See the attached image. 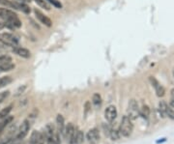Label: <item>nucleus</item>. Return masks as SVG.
<instances>
[{
    "instance_id": "obj_1",
    "label": "nucleus",
    "mask_w": 174,
    "mask_h": 144,
    "mask_svg": "<svg viewBox=\"0 0 174 144\" xmlns=\"http://www.w3.org/2000/svg\"><path fill=\"white\" fill-rule=\"evenodd\" d=\"M133 130H134V125L132 123V120L127 115L124 116L121 120V124H120L118 130L120 134L125 137H129L132 134V133H133Z\"/></svg>"
},
{
    "instance_id": "obj_2",
    "label": "nucleus",
    "mask_w": 174,
    "mask_h": 144,
    "mask_svg": "<svg viewBox=\"0 0 174 144\" xmlns=\"http://www.w3.org/2000/svg\"><path fill=\"white\" fill-rule=\"evenodd\" d=\"M0 42L7 47H16L19 45V40L11 33H0Z\"/></svg>"
},
{
    "instance_id": "obj_3",
    "label": "nucleus",
    "mask_w": 174,
    "mask_h": 144,
    "mask_svg": "<svg viewBox=\"0 0 174 144\" xmlns=\"http://www.w3.org/2000/svg\"><path fill=\"white\" fill-rule=\"evenodd\" d=\"M127 116L130 118L132 121L136 120L137 117L139 116V104H137L136 100H131L129 103L128 110H127Z\"/></svg>"
},
{
    "instance_id": "obj_4",
    "label": "nucleus",
    "mask_w": 174,
    "mask_h": 144,
    "mask_svg": "<svg viewBox=\"0 0 174 144\" xmlns=\"http://www.w3.org/2000/svg\"><path fill=\"white\" fill-rule=\"evenodd\" d=\"M30 130V122L29 120H24L22 125L19 126V133H17V139H23L24 137L27 136L28 131Z\"/></svg>"
},
{
    "instance_id": "obj_5",
    "label": "nucleus",
    "mask_w": 174,
    "mask_h": 144,
    "mask_svg": "<svg viewBox=\"0 0 174 144\" xmlns=\"http://www.w3.org/2000/svg\"><path fill=\"white\" fill-rule=\"evenodd\" d=\"M46 136H44V134H42L41 131H33L31 137H30V143L31 144H44Z\"/></svg>"
},
{
    "instance_id": "obj_6",
    "label": "nucleus",
    "mask_w": 174,
    "mask_h": 144,
    "mask_svg": "<svg viewBox=\"0 0 174 144\" xmlns=\"http://www.w3.org/2000/svg\"><path fill=\"white\" fill-rule=\"evenodd\" d=\"M104 117L106 121L109 123H112L117 117V109L114 106H109L104 110Z\"/></svg>"
},
{
    "instance_id": "obj_7",
    "label": "nucleus",
    "mask_w": 174,
    "mask_h": 144,
    "mask_svg": "<svg viewBox=\"0 0 174 144\" xmlns=\"http://www.w3.org/2000/svg\"><path fill=\"white\" fill-rule=\"evenodd\" d=\"M86 138L90 142V144H97L100 140V133L98 129H91L86 134Z\"/></svg>"
},
{
    "instance_id": "obj_8",
    "label": "nucleus",
    "mask_w": 174,
    "mask_h": 144,
    "mask_svg": "<svg viewBox=\"0 0 174 144\" xmlns=\"http://www.w3.org/2000/svg\"><path fill=\"white\" fill-rule=\"evenodd\" d=\"M17 15L15 13L14 11L9 10V9H4V8H0V19H4V20H9L13 17H17Z\"/></svg>"
},
{
    "instance_id": "obj_9",
    "label": "nucleus",
    "mask_w": 174,
    "mask_h": 144,
    "mask_svg": "<svg viewBox=\"0 0 174 144\" xmlns=\"http://www.w3.org/2000/svg\"><path fill=\"white\" fill-rule=\"evenodd\" d=\"M150 82H151V84L155 87L156 89V93H157V96L158 97H163L164 95V93H166V90H164V86L161 85L160 83L158 82V80L155 79V77H150Z\"/></svg>"
},
{
    "instance_id": "obj_10",
    "label": "nucleus",
    "mask_w": 174,
    "mask_h": 144,
    "mask_svg": "<svg viewBox=\"0 0 174 144\" xmlns=\"http://www.w3.org/2000/svg\"><path fill=\"white\" fill-rule=\"evenodd\" d=\"M34 13L36 15V17H37V19L40 20V22L43 23V24L45 25H47V27H50V26L52 25V19H49L47 16H45V15L42 13L41 11H39L37 10V9H35L34 10Z\"/></svg>"
},
{
    "instance_id": "obj_11",
    "label": "nucleus",
    "mask_w": 174,
    "mask_h": 144,
    "mask_svg": "<svg viewBox=\"0 0 174 144\" xmlns=\"http://www.w3.org/2000/svg\"><path fill=\"white\" fill-rule=\"evenodd\" d=\"M84 140V134L81 131H74L72 138L70 139V144H81Z\"/></svg>"
},
{
    "instance_id": "obj_12",
    "label": "nucleus",
    "mask_w": 174,
    "mask_h": 144,
    "mask_svg": "<svg viewBox=\"0 0 174 144\" xmlns=\"http://www.w3.org/2000/svg\"><path fill=\"white\" fill-rule=\"evenodd\" d=\"M14 51L16 54H17L22 58H25V59H27L31 56V52H30L27 49H24V47H14Z\"/></svg>"
},
{
    "instance_id": "obj_13",
    "label": "nucleus",
    "mask_w": 174,
    "mask_h": 144,
    "mask_svg": "<svg viewBox=\"0 0 174 144\" xmlns=\"http://www.w3.org/2000/svg\"><path fill=\"white\" fill-rule=\"evenodd\" d=\"M74 131H76V129H74V125L72 124V123H69L67 126H65L64 131H63V136H64L65 138H67L69 141H70V139L72 138Z\"/></svg>"
},
{
    "instance_id": "obj_14",
    "label": "nucleus",
    "mask_w": 174,
    "mask_h": 144,
    "mask_svg": "<svg viewBox=\"0 0 174 144\" xmlns=\"http://www.w3.org/2000/svg\"><path fill=\"white\" fill-rule=\"evenodd\" d=\"M159 113H160L161 118L167 116V104L164 101H161L159 103Z\"/></svg>"
},
{
    "instance_id": "obj_15",
    "label": "nucleus",
    "mask_w": 174,
    "mask_h": 144,
    "mask_svg": "<svg viewBox=\"0 0 174 144\" xmlns=\"http://www.w3.org/2000/svg\"><path fill=\"white\" fill-rule=\"evenodd\" d=\"M56 123H57L58 126V131L60 134H63V131H64L65 129V125H64V117L62 115H57V118H56Z\"/></svg>"
},
{
    "instance_id": "obj_16",
    "label": "nucleus",
    "mask_w": 174,
    "mask_h": 144,
    "mask_svg": "<svg viewBox=\"0 0 174 144\" xmlns=\"http://www.w3.org/2000/svg\"><path fill=\"white\" fill-rule=\"evenodd\" d=\"M47 144H61V140L58 134H53L52 136L47 138Z\"/></svg>"
},
{
    "instance_id": "obj_17",
    "label": "nucleus",
    "mask_w": 174,
    "mask_h": 144,
    "mask_svg": "<svg viewBox=\"0 0 174 144\" xmlns=\"http://www.w3.org/2000/svg\"><path fill=\"white\" fill-rule=\"evenodd\" d=\"M13 120H14V116H9L8 115L7 117H5L4 121L0 123V133H1V131L4 130V129L7 127L9 124H11Z\"/></svg>"
},
{
    "instance_id": "obj_18",
    "label": "nucleus",
    "mask_w": 174,
    "mask_h": 144,
    "mask_svg": "<svg viewBox=\"0 0 174 144\" xmlns=\"http://www.w3.org/2000/svg\"><path fill=\"white\" fill-rule=\"evenodd\" d=\"M0 5L5 6V7H8V8H12V9H17V10L19 9L17 6V3L11 1V0H0Z\"/></svg>"
},
{
    "instance_id": "obj_19",
    "label": "nucleus",
    "mask_w": 174,
    "mask_h": 144,
    "mask_svg": "<svg viewBox=\"0 0 174 144\" xmlns=\"http://www.w3.org/2000/svg\"><path fill=\"white\" fill-rule=\"evenodd\" d=\"M139 115L142 116L144 119H148L150 116V109L148 106H143L139 109Z\"/></svg>"
},
{
    "instance_id": "obj_20",
    "label": "nucleus",
    "mask_w": 174,
    "mask_h": 144,
    "mask_svg": "<svg viewBox=\"0 0 174 144\" xmlns=\"http://www.w3.org/2000/svg\"><path fill=\"white\" fill-rule=\"evenodd\" d=\"M15 69V64H13L12 62L7 63V64H3L0 65V72H9Z\"/></svg>"
},
{
    "instance_id": "obj_21",
    "label": "nucleus",
    "mask_w": 174,
    "mask_h": 144,
    "mask_svg": "<svg viewBox=\"0 0 174 144\" xmlns=\"http://www.w3.org/2000/svg\"><path fill=\"white\" fill-rule=\"evenodd\" d=\"M102 97H101V95L99 94V93H95L94 95H93V97H92V102H93V104H95L96 106H100L101 104H102Z\"/></svg>"
},
{
    "instance_id": "obj_22",
    "label": "nucleus",
    "mask_w": 174,
    "mask_h": 144,
    "mask_svg": "<svg viewBox=\"0 0 174 144\" xmlns=\"http://www.w3.org/2000/svg\"><path fill=\"white\" fill-rule=\"evenodd\" d=\"M45 134H44V136H46V138H47V137H49L50 136H52L53 134V131H54V128H53V126L52 124H47V127L46 129H45Z\"/></svg>"
},
{
    "instance_id": "obj_23",
    "label": "nucleus",
    "mask_w": 174,
    "mask_h": 144,
    "mask_svg": "<svg viewBox=\"0 0 174 144\" xmlns=\"http://www.w3.org/2000/svg\"><path fill=\"white\" fill-rule=\"evenodd\" d=\"M11 82H12V77H11L6 76V77H1V79H0V88H2V87L10 84Z\"/></svg>"
},
{
    "instance_id": "obj_24",
    "label": "nucleus",
    "mask_w": 174,
    "mask_h": 144,
    "mask_svg": "<svg viewBox=\"0 0 174 144\" xmlns=\"http://www.w3.org/2000/svg\"><path fill=\"white\" fill-rule=\"evenodd\" d=\"M16 3H17V2H16ZM17 8H19V10L22 11L23 13H25V14H30V8L28 7L27 5L25 4V3H23V2L17 3Z\"/></svg>"
},
{
    "instance_id": "obj_25",
    "label": "nucleus",
    "mask_w": 174,
    "mask_h": 144,
    "mask_svg": "<svg viewBox=\"0 0 174 144\" xmlns=\"http://www.w3.org/2000/svg\"><path fill=\"white\" fill-rule=\"evenodd\" d=\"M167 116L174 120V102H170V104L167 106Z\"/></svg>"
},
{
    "instance_id": "obj_26",
    "label": "nucleus",
    "mask_w": 174,
    "mask_h": 144,
    "mask_svg": "<svg viewBox=\"0 0 174 144\" xmlns=\"http://www.w3.org/2000/svg\"><path fill=\"white\" fill-rule=\"evenodd\" d=\"M12 109H13V106H9L5 109H3L1 111H0V119H3L5 117H7L9 115V113L12 111Z\"/></svg>"
},
{
    "instance_id": "obj_27",
    "label": "nucleus",
    "mask_w": 174,
    "mask_h": 144,
    "mask_svg": "<svg viewBox=\"0 0 174 144\" xmlns=\"http://www.w3.org/2000/svg\"><path fill=\"white\" fill-rule=\"evenodd\" d=\"M35 2L37 3V4H38L39 6H40V7L46 9L47 11H49V10H50L49 5L47 4V2L46 1V0H35Z\"/></svg>"
},
{
    "instance_id": "obj_28",
    "label": "nucleus",
    "mask_w": 174,
    "mask_h": 144,
    "mask_svg": "<svg viewBox=\"0 0 174 144\" xmlns=\"http://www.w3.org/2000/svg\"><path fill=\"white\" fill-rule=\"evenodd\" d=\"M120 133H119V131H117V130H114V129H111L110 130V133H109V136L111 137V139L112 140H117L120 137Z\"/></svg>"
},
{
    "instance_id": "obj_29",
    "label": "nucleus",
    "mask_w": 174,
    "mask_h": 144,
    "mask_svg": "<svg viewBox=\"0 0 174 144\" xmlns=\"http://www.w3.org/2000/svg\"><path fill=\"white\" fill-rule=\"evenodd\" d=\"M12 62V57L9 55H0V65Z\"/></svg>"
},
{
    "instance_id": "obj_30",
    "label": "nucleus",
    "mask_w": 174,
    "mask_h": 144,
    "mask_svg": "<svg viewBox=\"0 0 174 144\" xmlns=\"http://www.w3.org/2000/svg\"><path fill=\"white\" fill-rule=\"evenodd\" d=\"M9 95H10V91H3L0 93V104H1L3 101H5L6 99L9 97Z\"/></svg>"
},
{
    "instance_id": "obj_31",
    "label": "nucleus",
    "mask_w": 174,
    "mask_h": 144,
    "mask_svg": "<svg viewBox=\"0 0 174 144\" xmlns=\"http://www.w3.org/2000/svg\"><path fill=\"white\" fill-rule=\"evenodd\" d=\"M49 3H52V4L54 6V7H56L57 9H61L62 8V4L60 3L58 0H47Z\"/></svg>"
},
{
    "instance_id": "obj_32",
    "label": "nucleus",
    "mask_w": 174,
    "mask_h": 144,
    "mask_svg": "<svg viewBox=\"0 0 174 144\" xmlns=\"http://www.w3.org/2000/svg\"><path fill=\"white\" fill-rule=\"evenodd\" d=\"M5 27H7V22H0V30L4 29Z\"/></svg>"
},
{
    "instance_id": "obj_33",
    "label": "nucleus",
    "mask_w": 174,
    "mask_h": 144,
    "mask_svg": "<svg viewBox=\"0 0 174 144\" xmlns=\"http://www.w3.org/2000/svg\"><path fill=\"white\" fill-rule=\"evenodd\" d=\"M170 95H171V102H174V88L170 91Z\"/></svg>"
},
{
    "instance_id": "obj_34",
    "label": "nucleus",
    "mask_w": 174,
    "mask_h": 144,
    "mask_svg": "<svg viewBox=\"0 0 174 144\" xmlns=\"http://www.w3.org/2000/svg\"><path fill=\"white\" fill-rule=\"evenodd\" d=\"M19 1L23 2V3H28V2H30V0H19Z\"/></svg>"
}]
</instances>
